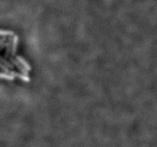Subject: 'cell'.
<instances>
[{"mask_svg":"<svg viewBox=\"0 0 157 147\" xmlns=\"http://www.w3.org/2000/svg\"><path fill=\"white\" fill-rule=\"evenodd\" d=\"M18 36L10 30L0 29V79H15L29 82L32 67L27 61L17 54Z\"/></svg>","mask_w":157,"mask_h":147,"instance_id":"cell-1","label":"cell"}]
</instances>
